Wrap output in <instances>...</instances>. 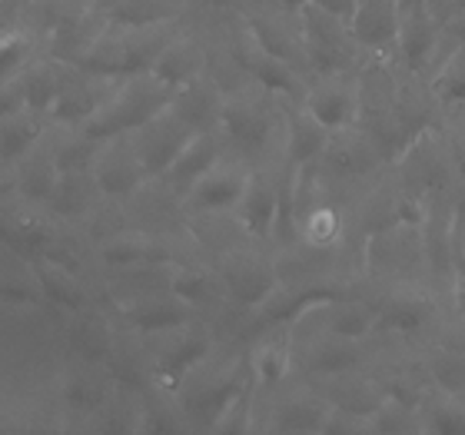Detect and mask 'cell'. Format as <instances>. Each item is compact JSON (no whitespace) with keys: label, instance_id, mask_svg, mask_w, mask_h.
Masks as SVG:
<instances>
[{"label":"cell","instance_id":"obj_1","mask_svg":"<svg viewBox=\"0 0 465 435\" xmlns=\"http://www.w3.org/2000/svg\"><path fill=\"white\" fill-rule=\"evenodd\" d=\"M286 130H290V100L272 97L252 84L226 94L220 133L232 156L246 160L250 166L282 163Z\"/></svg>","mask_w":465,"mask_h":435},{"label":"cell","instance_id":"obj_2","mask_svg":"<svg viewBox=\"0 0 465 435\" xmlns=\"http://www.w3.org/2000/svg\"><path fill=\"white\" fill-rule=\"evenodd\" d=\"M252 369L246 346L240 342H226L216 356H210L203 366H196L190 376L176 389V406L183 412L186 429L190 432H210L220 426L226 409L252 386Z\"/></svg>","mask_w":465,"mask_h":435},{"label":"cell","instance_id":"obj_3","mask_svg":"<svg viewBox=\"0 0 465 435\" xmlns=\"http://www.w3.org/2000/svg\"><path fill=\"white\" fill-rule=\"evenodd\" d=\"M362 250V292L396 290V286H429V260L422 222H399L392 230L366 236L359 242Z\"/></svg>","mask_w":465,"mask_h":435},{"label":"cell","instance_id":"obj_4","mask_svg":"<svg viewBox=\"0 0 465 435\" xmlns=\"http://www.w3.org/2000/svg\"><path fill=\"white\" fill-rule=\"evenodd\" d=\"M193 17L166 20V24H146V27H120V24H110L107 34L77 60V67L116 80L150 74L156 57L163 54V47Z\"/></svg>","mask_w":465,"mask_h":435},{"label":"cell","instance_id":"obj_5","mask_svg":"<svg viewBox=\"0 0 465 435\" xmlns=\"http://www.w3.org/2000/svg\"><path fill=\"white\" fill-rule=\"evenodd\" d=\"M310 170L316 173L326 196L349 210V203L369 183H376L379 176L386 173L389 163L359 126H349V130H340V133L330 136L326 150H322L320 160Z\"/></svg>","mask_w":465,"mask_h":435},{"label":"cell","instance_id":"obj_6","mask_svg":"<svg viewBox=\"0 0 465 435\" xmlns=\"http://www.w3.org/2000/svg\"><path fill=\"white\" fill-rule=\"evenodd\" d=\"M379 326L376 336H392L402 342L429 346L449 316V300L429 286H396V290L372 292Z\"/></svg>","mask_w":465,"mask_h":435},{"label":"cell","instance_id":"obj_7","mask_svg":"<svg viewBox=\"0 0 465 435\" xmlns=\"http://www.w3.org/2000/svg\"><path fill=\"white\" fill-rule=\"evenodd\" d=\"M143 339L146 346H150V356H153L156 386L166 389V392H176L180 382L196 366H203L206 359L216 356L230 342L220 332V326L213 320H203V316L186 322V326L163 329V332H153V336H143Z\"/></svg>","mask_w":465,"mask_h":435},{"label":"cell","instance_id":"obj_8","mask_svg":"<svg viewBox=\"0 0 465 435\" xmlns=\"http://www.w3.org/2000/svg\"><path fill=\"white\" fill-rule=\"evenodd\" d=\"M330 409V402L302 376L290 379V382H282L276 389L256 386V422H252V432L322 435Z\"/></svg>","mask_w":465,"mask_h":435},{"label":"cell","instance_id":"obj_9","mask_svg":"<svg viewBox=\"0 0 465 435\" xmlns=\"http://www.w3.org/2000/svg\"><path fill=\"white\" fill-rule=\"evenodd\" d=\"M392 176L419 200H436V196H459L465 193V180L459 173L456 156L449 150L442 130H426L412 140L406 153L389 166Z\"/></svg>","mask_w":465,"mask_h":435},{"label":"cell","instance_id":"obj_10","mask_svg":"<svg viewBox=\"0 0 465 435\" xmlns=\"http://www.w3.org/2000/svg\"><path fill=\"white\" fill-rule=\"evenodd\" d=\"M116 392L104 362H84V359H64L50 376V396L57 402L64 432H87L94 416L104 402Z\"/></svg>","mask_w":465,"mask_h":435},{"label":"cell","instance_id":"obj_11","mask_svg":"<svg viewBox=\"0 0 465 435\" xmlns=\"http://www.w3.org/2000/svg\"><path fill=\"white\" fill-rule=\"evenodd\" d=\"M302 34H306V54H310L312 77H332V74H356L369 57L356 40L352 24L330 10L306 4L300 10Z\"/></svg>","mask_w":465,"mask_h":435},{"label":"cell","instance_id":"obj_12","mask_svg":"<svg viewBox=\"0 0 465 435\" xmlns=\"http://www.w3.org/2000/svg\"><path fill=\"white\" fill-rule=\"evenodd\" d=\"M176 90L153 77V74H140V77H126L120 87L114 90V97L100 107L94 120L80 126L97 140H110L120 133H134L136 126H143L146 120H153L160 110L170 107Z\"/></svg>","mask_w":465,"mask_h":435},{"label":"cell","instance_id":"obj_13","mask_svg":"<svg viewBox=\"0 0 465 435\" xmlns=\"http://www.w3.org/2000/svg\"><path fill=\"white\" fill-rule=\"evenodd\" d=\"M216 272L223 276L226 290H230L232 302L242 312L256 310L276 286H280V270H276V252L260 242H242L232 250L220 252L210 260Z\"/></svg>","mask_w":465,"mask_h":435},{"label":"cell","instance_id":"obj_14","mask_svg":"<svg viewBox=\"0 0 465 435\" xmlns=\"http://www.w3.org/2000/svg\"><path fill=\"white\" fill-rule=\"evenodd\" d=\"M459 40L446 34V27L432 17V10L426 7V0H416L402 7V24H399V40H396V57L402 60V67L409 74H416L422 80H432L439 64L452 54Z\"/></svg>","mask_w":465,"mask_h":435},{"label":"cell","instance_id":"obj_15","mask_svg":"<svg viewBox=\"0 0 465 435\" xmlns=\"http://www.w3.org/2000/svg\"><path fill=\"white\" fill-rule=\"evenodd\" d=\"M64 222L47 213V206L24 203L17 196H4V213H0V242L7 250L20 252L24 260L40 262L47 260L50 246L57 242Z\"/></svg>","mask_w":465,"mask_h":435},{"label":"cell","instance_id":"obj_16","mask_svg":"<svg viewBox=\"0 0 465 435\" xmlns=\"http://www.w3.org/2000/svg\"><path fill=\"white\" fill-rule=\"evenodd\" d=\"M196 136V130L186 120L176 116L173 107L160 110L153 120H146L143 126H136L130 140H134L136 153L143 160V170L150 180H163L173 163L180 160V153L186 150V143Z\"/></svg>","mask_w":465,"mask_h":435},{"label":"cell","instance_id":"obj_17","mask_svg":"<svg viewBox=\"0 0 465 435\" xmlns=\"http://www.w3.org/2000/svg\"><path fill=\"white\" fill-rule=\"evenodd\" d=\"M242 24H246L250 37L256 40L262 50H270L276 57L290 60L296 70L310 74V54H306V34H302L300 10L250 7V10H242Z\"/></svg>","mask_w":465,"mask_h":435},{"label":"cell","instance_id":"obj_18","mask_svg":"<svg viewBox=\"0 0 465 435\" xmlns=\"http://www.w3.org/2000/svg\"><path fill=\"white\" fill-rule=\"evenodd\" d=\"M210 67H213V37L200 20H190L163 47L150 74L170 90H180L190 80L210 74Z\"/></svg>","mask_w":465,"mask_h":435},{"label":"cell","instance_id":"obj_19","mask_svg":"<svg viewBox=\"0 0 465 435\" xmlns=\"http://www.w3.org/2000/svg\"><path fill=\"white\" fill-rule=\"evenodd\" d=\"M126 220L140 232L153 236H183L190 232V213L183 206V196L176 193L166 180H146L130 200H124Z\"/></svg>","mask_w":465,"mask_h":435},{"label":"cell","instance_id":"obj_20","mask_svg":"<svg viewBox=\"0 0 465 435\" xmlns=\"http://www.w3.org/2000/svg\"><path fill=\"white\" fill-rule=\"evenodd\" d=\"M282 173L286 163H262L252 166L250 186L242 193V203L236 210V220L246 230L252 242L270 246L272 250V232L280 220V200H282Z\"/></svg>","mask_w":465,"mask_h":435},{"label":"cell","instance_id":"obj_21","mask_svg":"<svg viewBox=\"0 0 465 435\" xmlns=\"http://www.w3.org/2000/svg\"><path fill=\"white\" fill-rule=\"evenodd\" d=\"M252 166L240 156L226 153L200 183L183 196V206L190 216H210V213H236L242 203V193L250 186Z\"/></svg>","mask_w":465,"mask_h":435},{"label":"cell","instance_id":"obj_22","mask_svg":"<svg viewBox=\"0 0 465 435\" xmlns=\"http://www.w3.org/2000/svg\"><path fill=\"white\" fill-rule=\"evenodd\" d=\"M124 80L104 77V74L84 70L77 64H67L64 67V84H60V97L54 104V110H50V120L67 126H84L100 114V107L114 97V90Z\"/></svg>","mask_w":465,"mask_h":435},{"label":"cell","instance_id":"obj_23","mask_svg":"<svg viewBox=\"0 0 465 435\" xmlns=\"http://www.w3.org/2000/svg\"><path fill=\"white\" fill-rule=\"evenodd\" d=\"M110 310H114L116 322L124 329H130V332H136V336H153V332H163V329L186 326V322L200 320V312L183 296H176L173 290L140 296V300H130V302H116Z\"/></svg>","mask_w":465,"mask_h":435},{"label":"cell","instance_id":"obj_24","mask_svg":"<svg viewBox=\"0 0 465 435\" xmlns=\"http://www.w3.org/2000/svg\"><path fill=\"white\" fill-rule=\"evenodd\" d=\"M94 176H97L104 196H107V200H116V203L130 200V196L150 180L143 170V160H140L134 140H130V133L110 136V140L100 143L97 163H94Z\"/></svg>","mask_w":465,"mask_h":435},{"label":"cell","instance_id":"obj_25","mask_svg":"<svg viewBox=\"0 0 465 435\" xmlns=\"http://www.w3.org/2000/svg\"><path fill=\"white\" fill-rule=\"evenodd\" d=\"M60 180V166L54 160L47 136L30 153H24L17 163L4 166V196H17L24 203L47 206Z\"/></svg>","mask_w":465,"mask_h":435},{"label":"cell","instance_id":"obj_26","mask_svg":"<svg viewBox=\"0 0 465 435\" xmlns=\"http://www.w3.org/2000/svg\"><path fill=\"white\" fill-rule=\"evenodd\" d=\"M120 336V322H116L110 306H94V310H80L64 316V352L70 359H84V362H104Z\"/></svg>","mask_w":465,"mask_h":435},{"label":"cell","instance_id":"obj_27","mask_svg":"<svg viewBox=\"0 0 465 435\" xmlns=\"http://www.w3.org/2000/svg\"><path fill=\"white\" fill-rule=\"evenodd\" d=\"M320 124H326L332 133L349 130L359 124V84L356 74H332V77H312L310 94L302 100Z\"/></svg>","mask_w":465,"mask_h":435},{"label":"cell","instance_id":"obj_28","mask_svg":"<svg viewBox=\"0 0 465 435\" xmlns=\"http://www.w3.org/2000/svg\"><path fill=\"white\" fill-rule=\"evenodd\" d=\"M104 369H107L110 382H114L120 392H130V396H146L156 389V369L153 356H150V346H146L143 336H136L130 329L120 326V336H116L110 356L104 359Z\"/></svg>","mask_w":465,"mask_h":435},{"label":"cell","instance_id":"obj_29","mask_svg":"<svg viewBox=\"0 0 465 435\" xmlns=\"http://www.w3.org/2000/svg\"><path fill=\"white\" fill-rule=\"evenodd\" d=\"M306 382H310L330 406L349 409V412H359V416H372V412L389 399L386 392H382V386H379L376 372L369 366L336 372V376H310Z\"/></svg>","mask_w":465,"mask_h":435},{"label":"cell","instance_id":"obj_30","mask_svg":"<svg viewBox=\"0 0 465 435\" xmlns=\"http://www.w3.org/2000/svg\"><path fill=\"white\" fill-rule=\"evenodd\" d=\"M37 272H40L44 296H47V306H54V310L64 312V316L80 312V310H94V306H107L97 276H84V272L67 270V266L50 262V260H40Z\"/></svg>","mask_w":465,"mask_h":435},{"label":"cell","instance_id":"obj_31","mask_svg":"<svg viewBox=\"0 0 465 435\" xmlns=\"http://www.w3.org/2000/svg\"><path fill=\"white\" fill-rule=\"evenodd\" d=\"M369 366V342H352L340 336H320L296 349V372L300 376H336L349 369Z\"/></svg>","mask_w":465,"mask_h":435},{"label":"cell","instance_id":"obj_32","mask_svg":"<svg viewBox=\"0 0 465 435\" xmlns=\"http://www.w3.org/2000/svg\"><path fill=\"white\" fill-rule=\"evenodd\" d=\"M104 200L107 196L100 190L94 170H70V173H60L57 190L47 203V213L64 226H77L80 230L90 216L97 213Z\"/></svg>","mask_w":465,"mask_h":435},{"label":"cell","instance_id":"obj_33","mask_svg":"<svg viewBox=\"0 0 465 435\" xmlns=\"http://www.w3.org/2000/svg\"><path fill=\"white\" fill-rule=\"evenodd\" d=\"M246 356H250L252 379L260 389H276L300 376L296 372V352H292L286 329H270V332H260L256 339H250Z\"/></svg>","mask_w":465,"mask_h":435},{"label":"cell","instance_id":"obj_34","mask_svg":"<svg viewBox=\"0 0 465 435\" xmlns=\"http://www.w3.org/2000/svg\"><path fill=\"white\" fill-rule=\"evenodd\" d=\"M107 27H110V17L104 14V7H100V4H90L87 10H80L77 17L64 20L60 27L50 30L47 44H44V54L64 60V64H77V60L107 34Z\"/></svg>","mask_w":465,"mask_h":435},{"label":"cell","instance_id":"obj_35","mask_svg":"<svg viewBox=\"0 0 465 435\" xmlns=\"http://www.w3.org/2000/svg\"><path fill=\"white\" fill-rule=\"evenodd\" d=\"M170 107L176 110L180 120L193 126L196 133H206V130H220V116L226 107V90L223 84L213 77V74H203V77L190 80L176 90Z\"/></svg>","mask_w":465,"mask_h":435},{"label":"cell","instance_id":"obj_36","mask_svg":"<svg viewBox=\"0 0 465 435\" xmlns=\"http://www.w3.org/2000/svg\"><path fill=\"white\" fill-rule=\"evenodd\" d=\"M402 24V4L399 0H359L352 30L366 54H392Z\"/></svg>","mask_w":465,"mask_h":435},{"label":"cell","instance_id":"obj_37","mask_svg":"<svg viewBox=\"0 0 465 435\" xmlns=\"http://www.w3.org/2000/svg\"><path fill=\"white\" fill-rule=\"evenodd\" d=\"M226 153H230V146H226V140H223L220 130L196 133L193 140L186 143V150L180 153V160H176L173 170H170L163 180L173 186L180 196H186L206 173H210V170H213L216 163H220V160H223Z\"/></svg>","mask_w":465,"mask_h":435},{"label":"cell","instance_id":"obj_38","mask_svg":"<svg viewBox=\"0 0 465 435\" xmlns=\"http://www.w3.org/2000/svg\"><path fill=\"white\" fill-rule=\"evenodd\" d=\"M0 302H4V312L47 306L37 262L24 260L20 252L7 250V246H4V262H0Z\"/></svg>","mask_w":465,"mask_h":435},{"label":"cell","instance_id":"obj_39","mask_svg":"<svg viewBox=\"0 0 465 435\" xmlns=\"http://www.w3.org/2000/svg\"><path fill=\"white\" fill-rule=\"evenodd\" d=\"M332 130L320 124L302 104H290V130H286V156L282 163L290 170H302L320 160V153L330 143Z\"/></svg>","mask_w":465,"mask_h":435},{"label":"cell","instance_id":"obj_40","mask_svg":"<svg viewBox=\"0 0 465 435\" xmlns=\"http://www.w3.org/2000/svg\"><path fill=\"white\" fill-rule=\"evenodd\" d=\"M64 60L50 57V54H40L37 60H30L27 67L20 70L17 77H10L14 84H17L20 97H24V104L34 110H40V114H50L54 110V104H57L60 97V84H64Z\"/></svg>","mask_w":465,"mask_h":435},{"label":"cell","instance_id":"obj_41","mask_svg":"<svg viewBox=\"0 0 465 435\" xmlns=\"http://www.w3.org/2000/svg\"><path fill=\"white\" fill-rule=\"evenodd\" d=\"M110 24L120 27H146V24H166V20H186L190 0H97Z\"/></svg>","mask_w":465,"mask_h":435},{"label":"cell","instance_id":"obj_42","mask_svg":"<svg viewBox=\"0 0 465 435\" xmlns=\"http://www.w3.org/2000/svg\"><path fill=\"white\" fill-rule=\"evenodd\" d=\"M50 114H40L34 107H24L17 114L0 116V146H4V166L17 163L20 156L30 153L34 146L47 136L50 130Z\"/></svg>","mask_w":465,"mask_h":435},{"label":"cell","instance_id":"obj_43","mask_svg":"<svg viewBox=\"0 0 465 435\" xmlns=\"http://www.w3.org/2000/svg\"><path fill=\"white\" fill-rule=\"evenodd\" d=\"M47 143H50V150H54V160H57L60 173H70V170H94L104 140L90 136L87 130H80V126L50 124Z\"/></svg>","mask_w":465,"mask_h":435},{"label":"cell","instance_id":"obj_44","mask_svg":"<svg viewBox=\"0 0 465 435\" xmlns=\"http://www.w3.org/2000/svg\"><path fill=\"white\" fill-rule=\"evenodd\" d=\"M422 366L432 392L465 396V349L449 342H429L422 346Z\"/></svg>","mask_w":465,"mask_h":435},{"label":"cell","instance_id":"obj_45","mask_svg":"<svg viewBox=\"0 0 465 435\" xmlns=\"http://www.w3.org/2000/svg\"><path fill=\"white\" fill-rule=\"evenodd\" d=\"M44 54V37L37 30L27 27L17 17H4V30H0V80L17 77L20 70L27 67L30 60H37Z\"/></svg>","mask_w":465,"mask_h":435},{"label":"cell","instance_id":"obj_46","mask_svg":"<svg viewBox=\"0 0 465 435\" xmlns=\"http://www.w3.org/2000/svg\"><path fill=\"white\" fill-rule=\"evenodd\" d=\"M359 130L372 140V146H376L379 153H382V160H386L389 166L396 163L399 156L406 153L409 146H412V140H416V133H412V126L402 120V116L396 114V107L386 110V114H366L359 116Z\"/></svg>","mask_w":465,"mask_h":435},{"label":"cell","instance_id":"obj_47","mask_svg":"<svg viewBox=\"0 0 465 435\" xmlns=\"http://www.w3.org/2000/svg\"><path fill=\"white\" fill-rule=\"evenodd\" d=\"M190 432L186 419L176 406V396L156 386L153 392L140 396V435H180Z\"/></svg>","mask_w":465,"mask_h":435},{"label":"cell","instance_id":"obj_48","mask_svg":"<svg viewBox=\"0 0 465 435\" xmlns=\"http://www.w3.org/2000/svg\"><path fill=\"white\" fill-rule=\"evenodd\" d=\"M422 435H465V396L429 392L419 406Z\"/></svg>","mask_w":465,"mask_h":435},{"label":"cell","instance_id":"obj_49","mask_svg":"<svg viewBox=\"0 0 465 435\" xmlns=\"http://www.w3.org/2000/svg\"><path fill=\"white\" fill-rule=\"evenodd\" d=\"M369 435H422L419 406H409V402H399V399H386L369 416Z\"/></svg>","mask_w":465,"mask_h":435},{"label":"cell","instance_id":"obj_50","mask_svg":"<svg viewBox=\"0 0 465 435\" xmlns=\"http://www.w3.org/2000/svg\"><path fill=\"white\" fill-rule=\"evenodd\" d=\"M432 94L439 97L442 107H456V104H465V44H456L452 54H449L439 70L429 80Z\"/></svg>","mask_w":465,"mask_h":435},{"label":"cell","instance_id":"obj_51","mask_svg":"<svg viewBox=\"0 0 465 435\" xmlns=\"http://www.w3.org/2000/svg\"><path fill=\"white\" fill-rule=\"evenodd\" d=\"M252 422H256V382H252L246 392H242L230 409L226 416L220 419V426L213 429V435H242L252 432Z\"/></svg>","mask_w":465,"mask_h":435},{"label":"cell","instance_id":"obj_52","mask_svg":"<svg viewBox=\"0 0 465 435\" xmlns=\"http://www.w3.org/2000/svg\"><path fill=\"white\" fill-rule=\"evenodd\" d=\"M442 136H446L449 150L456 156L459 173H462V180H465V104L442 107Z\"/></svg>","mask_w":465,"mask_h":435},{"label":"cell","instance_id":"obj_53","mask_svg":"<svg viewBox=\"0 0 465 435\" xmlns=\"http://www.w3.org/2000/svg\"><path fill=\"white\" fill-rule=\"evenodd\" d=\"M322 435H369V416L349 412V409H330V419L322 426Z\"/></svg>","mask_w":465,"mask_h":435},{"label":"cell","instance_id":"obj_54","mask_svg":"<svg viewBox=\"0 0 465 435\" xmlns=\"http://www.w3.org/2000/svg\"><path fill=\"white\" fill-rule=\"evenodd\" d=\"M426 7L432 10V17H436L439 24H449L452 17L465 14V0H426Z\"/></svg>","mask_w":465,"mask_h":435},{"label":"cell","instance_id":"obj_55","mask_svg":"<svg viewBox=\"0 0 465 435\" xmlns=\"http://www.w3.org/2000/svg\"><path fill=\"white\" fill-rule=\"evenodd\" d=\"M310 4H316V7H322V10H330V14L349 20V24H352V17H356V7H359V0H310Z\"/></svg>","mask_w":465,"mask_h":435},{"label":"cell","instance_id":"obj_56","mask_svg":"<svg viewBox=\"0 0 465 435\" xmlns=\"http://www.w3.org/2000/svg\"><path fill=\"white\" fill-rule=\"evenodd\" d=\"M449 310H452V316L465 320V276H456V282H452V292H449Z\"/></svg>","mask_w":465,"mask_h":435},{"label":"cell","instance_id":"obj_57","mask_svg":"<svg viewBox=\"0 0 465 435\" xmlns=\"http://www.w3.org/2000/svg\"><path fill=\"white\" fill-rule=\"evenodd\" d=\"M446 27V34L452 40H459V44H465V14H459V17H452L449 24H442Z\"/></svg>","mask_w":465,"mask_h":435},{"label":"cell","instance_id":"obj_58","mask_svg":"<svg viewBox=\"0 0 465 435\" xmlns=\"http://www.w3.org/2000/svg\"><path fill=\"white\" fill-rule=\"evenodd\" d=\"M310 4V0H280V7H286V10H302Z\"/></svg>","mask_w":465,"mask_h":435},{"label":"cell","instance_id":"obj_59","mask_svg":"<svg viewBox=\"0 0 465 435\" xmlns=\"http://www.w3.org/2000/svg\"><path fill=\"white\" fill-rule=\"evenodd\" d=\"M399 4H402V7H409V4H416V0H399Z\"/></svg>","mask_w":465,"mask_h":435},{"label":"cell","instance_id":"obj_60","mask_svg":"<svg viewBox=\"0 0 465 435\" xmlns=\"http://www.w3.org/2000/svg\"><path fill=\"white\" fill-rule=\"evenodd\" d=\"M37 4H54V0H37Z\"/></svg>","mask_w":465,"mask_h":435}]
</instances>
